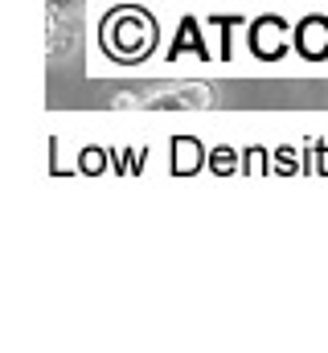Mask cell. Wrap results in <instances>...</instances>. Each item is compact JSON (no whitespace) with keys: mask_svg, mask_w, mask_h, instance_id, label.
Listing matches in <instances>:
<instances>
[]
</instances>
